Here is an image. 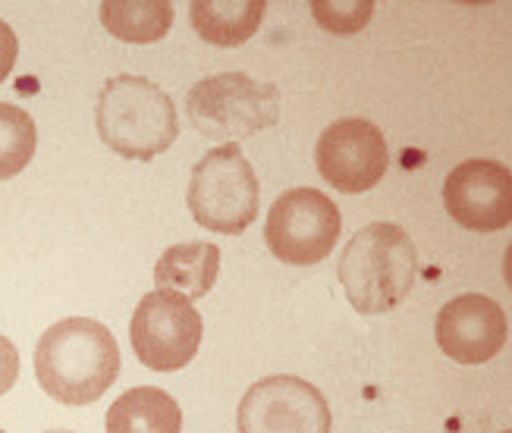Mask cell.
<instances>
[{
  "label": "cell",
  "instance_id": "1",
  "mask_svg": "<svg viewBox=\"0 0 512 433\" xmlns=\"http://www.w3.org/2000/svg\"><path fill=\"white\" fill-rule=\"evenodd\" d=\"M120 374L114 333L92 317H66L48 327L35 349V377L60 405L98 402Z\"/></svg>",
  "mask_w": 512,
  "mask_h": 433
},
{
  "label": "cell",
  "instance_id": "2",
  "mask_svg": "<svg viewBox=\"0 0 512 433\" xmlns=\"http://www.w3.org/2000/svg\"><path fill=\"white\" fill-rule=\"evenodd\" d=\"M337 273L355 311L387 314L403 305L415 286V242L396 223H368L346 242Z\"/></svg>",
  "mask_w": 512,
  "mask_h": 433
},
{
  "label": "cell",
  "instance_id": "3",
  "mask_svg": "<svg viewBox=\"0 0 512 433\" xmlns=\"http://www.w3.org/2000/svg\"><path fill=\"white\" fill-rule=\"evenodd\" d=\"M95 123L101 142L129 161H154L180 135L176 107L167 98V91H161L145 76L129 73L104 82L95 107Z\"/></svg>",
  "mask_w": 512,
  "mask_h": 433
},
{
  "label": "cell",
  "instance_id": "4",
  "mask_svg": "<svg viewBox=\"0 0 512 433\" xmlns=\"http://www.w3.org/2000/svg\"><path fill=\"white\" fill-rule=\"evenodd\" d=\"M186 204L195 223L211 233L239 236L255 223L261 204L258 176L236 142L208 151L195 164Z\"/></svg>",
  "mask_w": 512,
  "mask_h": 433
},
{
  "label": "cell",
  "instance_id": "5",
  "mask_svg": "<svg viewBox=\"0 0 512 433\" xmlns=\"http://www.w3.org/2000/svg\"><path fill=\"white\" fill-rule=\"evenodd\" d=\"M186 113L211 142H236L280 120V91L246 73H220L195 82Z\"/></svg>",
  "mask_w": 512,
  "mask_h": 433
},
{
  "label": "cell",
  "instance_id": "6",
  "mask_svg": "<svg viewBox=\"0 0 512 433\" xmlns=\"http://www.w3.org/2000/svg\"><path fill=\"white\" fill-rule=\"evenodd\" d=\"M343 233L340 208L321 189H289L283 192L264 226V242L283 264L311 267L330 258Z\"/></svg>",
  "mask_w": 512,
  "mask_h": 433
},
{
  "label": "cell",
  "instance_id": "7",
  "mask_svg": "<svg viewBox=\"0 0 512 433\" xmlns=\"http://www.w3.org/2000/svg\"><path fill=\"white\" fill-rule=\"evenodd\" d=\"M202 314L189 299L170 289H154L139 302L129 324L136 358L151 371H180L202 346Z\"/></svg>",
  "mask_w": 512,
  "mask_h": 433
},
{
  "label": "cell",
  "instance_id": "8",
  "mask_svg": "<svg viewBox=\"0 0 512 433\" xmlns=\"http://www.w3.org/2000/svg\"><path fill=\"white\" fill-rule=\"evenodd\" d=\"M239 433H330L324 393L302 377H264L249 386L236 415Z\"/></svg>",
  "mask_w": 512,
  "mask_h": 433
},
{
  "label": "cell",
  "instance_id": "9",
  "mask_svg": "<svg viewBox=\"0 0 512 433\" xmlns=\"http://www.w3.org/2000/svg\"><path fill=\"white\" fill-rule=\"evenodd\" d=\"M318 173L337 192L362 195L384 179L390 167V151L384 132L368 120L346 117L330 123L315 148Z\"/></svg>",
  "mask_w": 512,
  "mask_h": 433
},
{
  "label": "cell",
  "instance_id": "10",
  "mask_svg": "<svg viewBox=\"0 0 512 433\" xmlns=\"http://www.w3.org/2000/svg\"><path fill=\"white\" fill-rule=\"evenodd\" d=\"M447 214L475 233H497L512 223V173L500 161H465L443 182Z\"/></svg>",
  "mask_w": 512,
  "mask_h": 433
},
{
  "label": "cell",
  "instance_id": "11",
  "mask_svg": "<svg viewBox=\"0 0 512 433\" xmlns=\"http://www.w3.org/2000/svg\"><path fill=\"white\" fill-rule=\"evenodd\" d=\"M437 346L456 364H487L509 339L506 311L481 292H465L447 302L434 324Z\"/></svg>",
  "mask_w": 512,
  "mask_h": 433
},
{
  "label": "cell",
  "instance_id": "12",
  "mask_svg": "<svg viewBox=\"0 0 512 433\" xmlns=\"http://www.w3.org/2000/svg\"><path fill=\"white\" fill-rule=\"evenodd\" d=\"M220 273V248L214 242H183L170 245L154 264V283L161 289L180 292L183 299H205Z\"/></svg>",
  "mask_w": 512,
  "mask_h": 433
},
{
  "label": "cell",
  "instance_id": "13",
  "mask_svg": "<svg viewBox=\"0 0 512 433\" xmlns=\"http://www.w3.org/2000/svg\"><path fill=\"white\" fill-rule=\"evenodd\" d=\"M107 433H183V412L158 386H136L107 408Z\"/></svg>",
  "mask_w": 512,
  "mask_h": 433
},
{
  "label": "cell",
  "instance_id": "14",
  "mask_svg": "<svg viewBox=\"0 0 512 433\" xmlns=\"http://www.w3.org/2000/svg\"><path fill=\"white\" fill-rule=\"evenodd\" d=\"M264 7V0H192L189 19L208 44L239 48L258 32Z\"/></svg>",
  "mask_w": 512,
  "mask_h": 433
},
{
  "label": "cell",
  "instance_id": "15",
  "mask_svg": "<svg viewBox=\"0 0 512 433\" xmlns=\"http://www.w3.org/2000/svg\"><path fill=\"white\" fill-rule=\"evenodd\" d=\"M104 29L129 44H154L173 26L170 0H104L98 10Z\"/></svg>",
  "mask_w": 512,
  "mask_h": 433
},
{
  "label": "cell",
  "instance_id": "16",
  "mask_svg": "<svg viewBox=\"0 0 512 433\" xmlns=\"http://www.w3.org/2000/svg\"><path fill=\"white\" fill-rule=\"evenodd\" d=\"M38 132L29 110L0 101V182L19 176L35 157Z\"/></svg>",
  "mask_w": 512,
  "mask_h": 433
},
{
  "label": "cell",
  "instance_id": "17",
  "mask_svg": "<svg viewBox=\"0 0 512 433\" xmlns=\"http://www.w3.org/2000/svg\"><path fill=\"white\" fill-rule=\"evenodd\" d=\"M311 13L321 22V26L333 35H355L368 26V19L374 13L371 0H349V4H327V0H315L311 4Z\"/></svg>",
  "mask_w": 512,
  "mask_h": 433
},
{
  "label": "cell",
  "instance_id": "18",
  "mask_svg": "<svg viewBox=\"0 0 512 433\" xmlns=\"http://www.w3.org/2000/svg\"><path fill=\"white\" fill-rule=\"evenodd\" d=\"M19 377V352L10 339L0 333V396H4Z\"/></svg>",
  "mask_w": 512,
  "mask_h": 433
},
{
  "label": "cell",
  "instance_id": "19",
  "mask_svg": "<svg viewBox=\"0 0 512 433\" xmlns=\"http://www.w3.org/2000/svg\"><path fill=\"white\" fill-rule=\"evenodd\" d=\"M16 54H19V41H16V32L7 26L4 19H0V82H4V79L13 73Z\"/></svg>",
  "mask_w": 512,
  "mask_h": 433
},
{
  "label": "cell",
  "instance_id": "20",
  "mask_svg": "<svg viewBox=\"0 0 512 433\" xmlns=\"http://www.w3.org/2000/svg\"><path fill=\"white\" fill-rule=\"evenodd\" d=\"M48 433H73V430H48Z\"/></svg>",
  "mask_w": 512,
  "mask_h": 433
},
{
  "label": "cell",
  "instance_id": "21",
  "mask_svg": "<svg viewBox=\"0 0 512 433\" xmlns=\"http://www.w3.org/2000/svg\"><path fill=\"white\" fill-rule=\"evenodd\" d=\"M0 433H4V430H0Z\"/></svg>",
  "mask_w": 512,
  "mask_h": 433
}]
</instances>
